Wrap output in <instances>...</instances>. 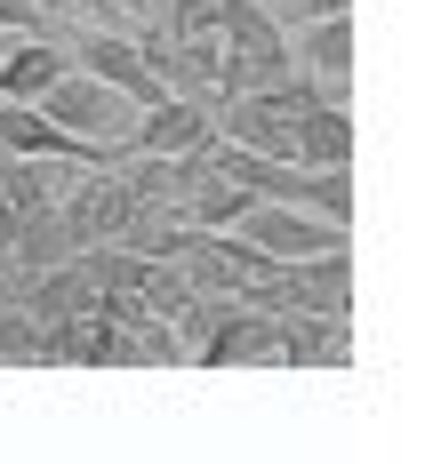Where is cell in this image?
Returning a JSON list of instances; mask_svg holds the SVG:
<instances>
[{"instance_id": "6da1fadb", "label": "cell", "mask_w": 441, "mask_h": 464, "mask_svg": "<svg viewBox=\"0 0 441 464\" xmlns=\"http://www.w3.org/2000/svg\"><path fill=\"white\" fill-rule=\"evenodd\" d=\"M33 104L49 112L64 137L97 144V152H104V169H113V152H121V137H129V121H137V104H129L121 89H104L97 72H81V64H64V72H56L49 89L33 96Z\"/></svg>"}, {"instance_id": "7a4b0ae2", "label": "cell", "mask_w": 441, "mask_h": 464, "mask_svg": "<svg viewBox=\"0 0 441 464\" xmlns=\"http://www.w3.org/2000/svg\"><path fill=\"white\" fill-rule=\"evenodd\" d=\"M225 232H241L265 265H297V256H313V248H345V225L313 217V208H297V200H249Z\"/></svg>"}, {"instance_id": "3957f363", "label": "cell", "mask_w": 441, "mask_h": 464, "mask_svg": "<svg viewBox=\"0 0 441 464\" xmlns=\"http://www.w3.org/2000/svg\"><path fill=\"white\" fill-rule=\"evenodd\" d=\"M193 369H281V321L233 296V313L193 344Z\"/></svg>"}, {"instance_id": "277c9868", "label": "cell", "mask_w": 441, "mask_h": 464, "mask_svg": "<svg viewBox=\"0 0 441 464\" xmlns=\"http://www.w3.org/2000/svg\"><path fill=\"white\" fill-rule=\"evenodd\" d=\"M64 48H73V64H81V72H97L104 89H121L129 104H152V96H161V81H152V64L137 56V41H129V33L73 24V33H64Z\"/></svg>"}, {"instance_id": "5b68a950", "label": "cell", "mask_w": 441, "mask_h": 464, "mask_svg": "<svg viewBox=\"0 0 441 464\" xmlns=\"http://www.w3.org/2000/svg\"><path fill=\"white\" fill-rule=\"evenodd\" d=\"M281 369H353V313H273Z\"/></svg>"}, {"instance_id": "8992f818", "label": "cell", "mask_w": 441, "mask_h": 464, "mask_svg": "<svg viewBox=\"0 0 441 464\" xmlns=\"http://www.w3.org/2000/svg\"><path fill=\"white\" fill-rule=\"evenodd\" d=\"M289 160L297 169H353V112L345 96H321L289 121Z\"/></svg>"}, {"instance_id": "52a82bcc", "label": "cell", "mask_w": 441, "mask_h": 464, "mask_svg": "<svg viewBox=\"0 0 441 464\" xmlns=\"http://www.w3.org/2000/svg\"><path fill=\"white\" fill-rule=\"evenodd\" d=\"M289 64H305L313 81H329V89L345 96V81H353V16L345 8H329V16H305L289 41Z\"/></svg>"}, {"instance_id": "ba28073f", "label": "cell", "mask_w": 441, "mask_h": 464, "mask_svg": "<svg viewBox=\"0 0 441 464\" xmlns=\"http://www.w3.org/2000/svg\"><path fill=\"white\" fill-rule=\"evenodd\" d=\"M64 64H73L64 33H8V48H0V96H24L33 104Z\"/></svg>"}, {"instance_id": "9c48e42d", "label": "cell", "mask_w": 441, "mask_h": 464, "mask_svg": "<svg viewBox=\"0 0 441 464\" xmlns=\"http://www.w3.org/2000/svg\"><path fill=\"white\" fill-rule=\"evenodd\" d=\"M16 304H24L33 321H64V313H89V304H97V288H89V273H81V256H64V265L24 273Z\"/></svg>"}, {"instance_id": "30bf717a", "label": "cell", "mask_w": 441, "mask_h": 464, "mask_svg": "<svg viewBox=\"0 0 441 464\" xmlns=\"http://www.w3.org/2000/svg\"><path fill=\"white\" fill-rule=\"evenodd\" d=\"M305 208L329 217V225H353V177L345 169H305Z\"/></svg>"}, {"instance_id": "8fae6325", "label": "cell", "mask_w": 441, "mask_h": 464, "mask_svg": "<svg viewBox=\"0 0 441 464\" xmlns=\"http://www.w3.org/2000/svg\"><path fill=\"white\" fill-rule=\"evenodd\" d=\"M33 344H41V321L24 304H0V369H33Z\"/></svg>"}, {"instance_id": "7c38bea8", "label": "cell", "mask_w": 441, "mask_h": 464, "mask_svg": "<svg viewBox=\"0 0 441 464\" xmlns=\"http://www.w3.org/2000/svg\"><path fill=\"white\" fill-rule=\"evenodd\" d=\"M152 0H97V8H89V16H104V24H113V16H121V24H137V16H145Z\"/></svg>"}, {"instance_id": "4fadbf2b", "label": "cell", "mask_w": 441, "mask_h": 464, "mask_svg": "<svg viewBox=\"0 0 441 464\" xmlns=\"http://www.w3.org/2000/svg\"><path fill=\"white\" fill-rule=\"evenodd\" d=\"M0 48H8V33H0Z\"/></svg>"}]
</instances>
